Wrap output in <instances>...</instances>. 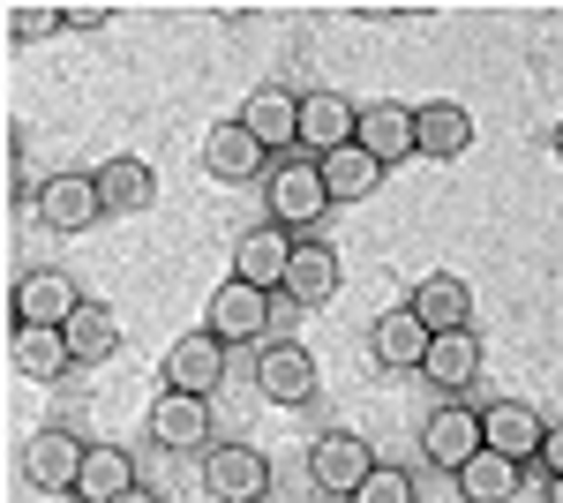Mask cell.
I'll return each mask as SVG.
<instances>
[{
	"mask_svg": "<svg viewBox=\"0 0 563 503\" xmlns=\"http://www.w3.org/2000/svg\"><path fill=\"white\" fill-rule=\"evenodd\" d=\"M376 466H384V459H376L368 436H353V428H323V436L308 444V481H316L323 496H353Z\"/></svg>",
	"mask_w": 563,
	"mask_h": 503,
	"instance_id": "277c9868",
	"label": "cell"
},
{
	"mask_svg": "<svg viewBox=\"0 0 563 503\" xmlns=\"http://www.w3.org/2000/svg\"><path fill=\"white\" fill-rule=\"evenodd\" d=\"M421 376L443 391V398H459V391H474L481 383V338L474 331H451L429 346V361H421Z\"/></svg>",
	"mask_w": 563,
	"mask_h": 503,
	"instance_id": "cb8c5ba5",
	"label": "cell"
},
{
	"mask_svg": "<svg viewBox=\"0 0 563 503\" xmlns=\"http://www.w3.org/2000/svg\"><path fill=\"white\" fill-rule=\"evenodd\" d=\"M406 308H413V316H421L435 338L474 331V294H466V278H451V271H429V278H413Z\"/></svg>",
	"mask_w": 563,
	"mask_h": 503,
	"instance_id": "ac0fdd59",
	"label": "cell"
},
{
	"mask_svg": "<svg viewBox=\"0 0 563 503\" xmlns=\"http://www.w3.org/2000/svg\"><path fill=\"white\" fill-rule=\"evenodd\" d=\"M286 300H294V308H331V300H339V249H331V241H316V233H308L301 249H294Z\"/></svg>",
	"mask_w": 563,
	"mask_h": 503,
	"instance_id": "7402d4cb",
	"label": "cell"
},
{
	"mask_svg": "<svg viewBox=\"0 0 563 503\" xmlns=\"http://www.w3.org/2000/svg\"><path fill=\"white\" fill-rule=\"evenodd\" d=\"M429 346H435V331L413 316V308H384V316L368 324V361H376V369H390V376L421 369V361H429Z\"/></svg>",
	"mask_w": 563,
	"mask_h": 503,
	"instance_id": "9a60e30c",
	"label": "cell"
},
{
	"mask_svg": "<svg viewBox=\"0 0 563 503\" xmlns=\"http://www.w3.org/2000/svg\"><path fill=\"white\" fill-rule=\"evenodd\" d=\"M121 503H158V496H151V489H129V496H121Z\"/></svg>",
	"mask_w": 563,
	"mask_h": 503,
	"instance_id": "836d02e7",
	"label": "cell"
},
{
	"mask_svg": "<svg viewBox=\"0 0 563 503\" xmlns=\"http://www.w3.org/2000/svg\"><path fill=\"white\" fill-rule=\"evenodd\" d=\"M361 143V106L346 90H301V158H339Z\"/></svg>",
	"mask_w": 563,
	"mask_h": 503,
	"instance_id": "52a82bcc",
	"label": "cell"
},
{
	"mask_svg": "<svg viewBox=\"0 0 563 503\" xmlns=\"http://www.w3.org/2000/svg\"><path fill=\"white\" fill-rule=\"evenodd\" d=\"M31 218L45 233H90L106 218V196H98V173H45L31 188Z\"/></svg>",
	"mask_w": 563,
	"mask_h": 503,
	"instance_id": "3957f363",
	"label": "cell"
},
{
	"mask_svg": "<svg viewBox=\"0 0 563 503\" xmlns=\"http://www.w3.org/2000/svg\"><path fill=\"white\" fill-rule=\"evenodd\" d=\"M203 496L263 503L271 496V459H263L256 444H211V451H203Z\"/></svg>",
	"mask_w": 563,
	"mask_h": 503,
	"instance_id": "8992f818",
	"label": "cell"
},
{
	"mask_svg": "<svg viewBox=\"0 0 563 503\" xmlns=\"http://www.w3.org/2000/svg\"><path fill=\"white\" fill-rule=\"evenodd\" d=\"M316 166H323V188H331V204H368V196L384 188V173H390V166H376L361 143H346L339 158H316Z\"/></svg>",
	"mask_w": 563,
	"mask_h": 503,
	"instance_id": "4316f807",
	"label": "cell"
},
{
	"mask_svg": "<svg viewBox=\"0 0 563 503\" xmlns=\"http://www.w3.org/2000/svg\"><path fill=\"white\" fill-rule=\"evenodd\" d=\"M84 308V286L60 271V263H38L8 286V324H31V331H68Z\"/></svg>",
	"mask_w": 563,
	"mask_h": 503,
	"instance_id": "7a4b0ae2",
	"label": "cell"
},
{
	"mask_svg": "<svg viewBox=\"0 0 563 503\" xmlns=\"http://www.w3.org/2000/svg\"><path fill=\"white\" fill-rule=\"evenodd\" d=\"M361 151H368L376 166L421 158V135H413V106H398V98H376V106H361Z\"/></svg>",
	"mask_w": 563,
	"mask_h": 503,
	"instance_id": "d6986e66",
	"label": "cell"
},
{
	"mask_svg": "<svg viewBox=\"0 0 563 503\" xmlns=\"http://www.w3.org/2000/svg\"><path fill=\"white\" fill-rule=\"evenodd\" d=\"M263 204H271V226H286V233H301L331 210V188H323V166L316 158H278V166L263 173Z\"/></svg>",
	"mask_w": 563,
	"mask_h": 503,
	"instance_id": "6da1fadb",
	"label": "cell"
},
{
	"mask_svg": "<svg viewBox=\"0 0 563 503\" xmlns=\"http://www.w3.org/2000/svg\"><path fill=\"white\" fill-rule=\"evenodd\" d=\"M556 158H563V121H556Z\"/></svg>",
	"mask_w": 563,
	"mask_h": 503,
	"instance_id": "d590c367",
	"label": "cell"
},
{
	"mask_svg": "<svg viewBox=\"0 0 563 503\" xmlns=\"http://www.w3.org/2000/svg\"><path fill=\"white\" fill-rule=\"evenodd\" d=\"M68 346H76V361H106V353L121 346V316H113L106 300H84L76 324H68Z\"/></svg>",
	"mask_w": 563,
	"mask_h": 503,
	"instance_id": "83f0119b",
	"label": "cell"
},
{
	"mask_svg": "<svg viewBox=\"0 0 563 503\" xmlns=\"http://www.w3.org/2000/svg\"><path fill=\"white\" fill-rule=\"evenodd\" d=\"M271 166H278V158H271L256 135H249V121H241V113H233V121H218L211 135H203V173H211V181H225V188L263 181Z\"/></svg>",
	"mask_w": 563,
	"mask_h": 503,
	"instance_id": "5bb4252c",
	"label": "cell"
},
{
	"mask_svg": "<svg viewBox=\"0 0 563 503\" xmlns=\"http://www.w3.org/2000/svg\"><path fill=\"white\" fill-rule=\"evenodd\" d=\"M451 489H459V503H511L526 489V466L481 451V459H466L459 473H451Z\"/></svg>",
	"mask_w": 563,
	"mask_h": 503,
	"instance_id": "d4e9b609",
	"label": "cell"
},
{
	"mask_svg": "<svg viewBox=\"0 0 563 503\" xmlns=\"http://www.w3.org/2000/svg\"><path fill=\"white\" fill-rule=\"evenodd\" d=\"M294 249H301V233H286V226H249V233L233 241V278H249L263 294H286Z\"/></svg>",
	"mask_w": 563,
	"mask_h": 503,
	"instance_id": "7c38bea8",
	"label": "cell"
},
{
	"mask_svg": "<svg viewBox=\"0 0 563 503\" xmlns=\"http://www.w3.org/2000/svg\"><path fill=\"white\" fill-rule=\"evenodd\" d=\"M151 444L158 451H211V398L158 391L151 398Z\"/></svg>",
	"mask_w": 563,
	"mask_h": 503,
	"instance_id": "2e32d148",
	"label": "cell"
},
{
	"mask_svg": "<svg viewBox=\"0 0 563 503\" xmlns=\"http://www.w3.org/2000/svg\"><path fill=\"white\" fill-rule=\"evenodd\" d=\"M549 503H563V481H549Z\"/></svg>",
	"mask_w": 563,
	"mask_h": 503,
	"instance_id": "e575fe53",
	"label": "cell"
},
{
	"mask_svg": "<svg viewBox=\"0 0 563 503\" xmlns=\"http://www.w3.org/2000/svg\"><path fill=\"white\" fill-rule=\"evenodd\" d=\"M0 31H8V45H31V39L68 31V15H60L53 0H8V8H0Z\"/></svg>",
	"mask_w": 563,
	"mask_h": 503,
	"instance_id": "f1b7e54d",
	"label": "cell"
},
{
	"mask_svg": "<svg viewBox=\"0 0 563 503\" xmlns=\"http://www.w3.org/2000/svg\"><path fill=\"white\" fill-rule=\"evenodd\" d=\"M8 361H15V376H31V383H60L68 369H76V346H68V331L8 324Z\"/></svg>",
	"mask_w": 563,
	"mask_h": 503,
	"instance_id": "44dd1931",
	"label": "cell"
},
{
	"mask_svg": "<svg viewBox=\"0 0 563 503\" xmlns=\"http://www.w3.org/2000/svg\"><path fill=\"white\" fill-rule=\"evenodd\" d=\"M316 383L323 376H316V353H308L301 338H271L256 353V391L271 406H286V414L294 406H316Z\"/></svg>",
	"mask_w": 563,
	"mask_h": 503,
	"instance_id": "5b68a950",
	"label": "cell"
},
{
	"mask_svg": "<svg viewBox=\"0 0 563 503\" xmlns=\"http://www.w3.org/2000/svg\"><path fill=\"white\" fill-rule=\"evenodd\" d=\"M98 196H106V218H143L158 204V173H151V158H106Z\"/></svg>",
	"mask_w": 563,
	"mask_h": 503,
	"instance_id": "603a6c76",
	"label": "cell"
},
{
	"mask_svg": "<svg viewBox=\"0 0 563 503\" xmlns=\"http://www.w3.org/2000/svg\"><path fill=\"white\" fill-rule=\"evenodd\" d=\"M60 15H68V31H106V23H113L106 0H76V8H60Z\"/></svg>",
	"mask_w": 563,
	"mask_h": 503,
	"instance_id": "4dcf8cb0",
	"label": "cell"
},
{
	"mask_svg": "<svg viewBox=\"0 0 563 503\" xmlns=\"http://www.w3.org/2000/svg\"><path fill=\"white\" fill-rule=\"evenodd\" d=\"M481 436H488V451L496 459H541V444H549V420L533 414L526 398H496V406H481Z\"/></svg>",
	"mask_w": 563,
	"mask_h": 503,
	"instance_id": "e0dca14e",
	"label": "cell"
},
{
	"mask_svg": "<svg viewBox=\"0 0 563 503\" xmlns=\"http://www.w3.org/2000/svg\"><path fill=\"white\" fill-rule=\"evenodd\" d=\"M541 466H549V481H563V420H549V444H541Z\"/></svg>",
	"mask_w": 563,
	"mask_h": 503,
	"instance_id": "d6a6232c",
	"label": "cell"
},
{
	"mask_svg": "<svg viewBox=\"0 0 563 503\" xmlns=\"http://www.w3.org/2000/svg\"><path fill=\"white\" fill-rule=\"evenodd\" d=\"M346 503H421V481H413L406 466H376V473H368Z\"/></svg>",
	"mask_w": 563,
	"mask_h": 503,
	"instance_id": "f546056e",
	"label": "cell"
},
{
	"mask_svg": "<svg viewBox=\"0 0 563 503\" xmlns=\"http://www.w3.org/2000/svg\"><path fill=\"white\" fill-rule=\"evenodd\" d=\"M203 331L225 338V346H249V338L271 346V294L249 286V278H225V286L211 294V308H203Z\"/></svg>",
	"mask_w": 563,
	"mask_h": 503,
	"instance_id": "9c48e42d",
	"label": "cell"
},
{
	"mask_svg": "<svg viewBox=\"0 0 563 503\" xmlns=\"http://www.w3.org/2000/svg\"><path fill=\"white\" fill-rule=\"evenodd\" d=\"M241 121H249V135H256L271 158H294V151H301V90H286V84L249 90Z\"/></svg>",
	"mask_w": 563,
	"mask_h": 503,
	"instance_id": "4fadbf2b",
	"label": "cell"
},
{
	"mask_svg": "<svg viewBox=\"0 0 563 503\" xmlns=\"http://www.w3.org/2000/svg\"><path fill=\"white\" fill-rule=\"evenodd\" d=\"M225 338H211V331H188V338H174L166 346V376H158V391H188V398H211L218 383H225Z\"/></svg>",
	"mask_w": 563,
	"mask_h": 503,
	"instance_id": "8fae6325",
	"label": "cell"
},
{
	"mask_svg": "<svg viewBox=\"0 0 563 503\" xmlns=\"http://www.w3.org/2000/svg\"><path fill=\"white\" fill-rule=\"evenodd\" d=\"M413 135H421V158L451 166V158L474 151V113L459 98H429V106H413Z\"/></svg>",
	"mask_w": 563,
	"mask_h": 503,
	"instance_id": "ffe728a7",
	"label": "cell"
},
{
	"mask_svg": "<svg viewBox=\"0 0 563 503\" xmlns=\"http://www.w3.org/2000/svg\"><path fill=\"white\" fill-rule=\"evenodd\" d=\"M421 451H429L443 473H459L466 459H481V451H488V436H481V406H466V398H443V406L421 420Z\"/></svg>",
	"mask_w": 563,
	"mask_h": 503,
	"instance_id": "30bf717a",
	"label": "cell"
},
{
	"mask_svg": "<svg viewBox=\"0 0 563 503\" xmlns=\"http://www.w3.org/2000/svg\"><path fill=\"white\" fill-rule=\"evenodd\" d=\"M361 15H368V23H429V8H361Z\"/></svg>",
	"mask_w": 563,
	"mask_h": 503,
	"instance_id": "1f68e13d",
	"label": "cell"
},
{
	"mask_svg": "<svg viewBox=\"0 0 563 503\" xmlns=\"http://www.w3.org/2000/svg\"><path fill=\"white\" fill-rule=\"evenodd\" d=\"M129 489H143V481H135V451H121V444H90L84 481H76V503H121Z\"/></svg>",
	"mask_w": 563,
	"mask_h": 503,
	"instance_id": "484cf974",
	"label": "cell"
},
{
	"mask_svg": "<svg viewBox=\"0 0 563 503\" xmlns=\"http://www.w3.org/2000/svg\"><path fill=\"white\" fill-rule=\"evenodd\" d=\"M84 459H90L84 436H68V428H38V436L23 444V481H31V489H45V496H76Z\"/></svg>",
	"mask_w": 563,
	"mask_h": 503,
	"instance_id": "ba28073f",
	"label": "cell"
}]
</instances>
